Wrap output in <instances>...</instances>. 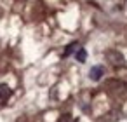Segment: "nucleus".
<instances>
[{"instance_id":"nucleus-1","label":"nucleus","mask_w":127,"mask_h":122,"mask_svg":"<svg viewBox=\"0 0 127 122\" xmlns=\"http://www.w3.org/2000/svg\"><path fill=\"white\" fill-rule=\"evenodd\" d=\"M106 59L113 65V66H124V56L118 52V51H108L106 52Z\"/></svg>"},{"instance_id":"nucleus-6","label":"nucleus","mask_w":127,"mask_h":122,"mask_svg":"<svg viewBox=\"0 0 127 122\" xmlns=\"http://www.w3.org/2000/svg\"><path fill=\"white\" fill-rule=\"evenodd\" d=\"M58 122H70V115H61Z\"/></svg>"},{"instance_id":"nucleus-4","label":"nucleus","mask_w":127,"mask_h":122,"mask_svg":"<svg viewBox=\"0 0 127 122\" xmlns=\"http://www.w3.org/2000/svg\"><path fill=\"white\" fill-rule=\"evenodd\" d=\"M75 58H77V61H80V63H84V61L87 59V52H85V49H82V47H78V49L75 51Z\"/></svg>"},{"instance_id":"nucleus-2","label":"nucleus","mask_w":127,"mask_h":122,"mask_svg":"<svg viewBox=\"0 0 127 122\" xmlns=\"http://www.w3.org/2000/svg\"><path fill=\"white\" fill-rule=\"evenodd\" d=\"M11 96H12V89L7 84H0V105H7Z\"/></svg>"},{"instance_id":"nucleus-3","label":"nucleus","mask_w":127,"mask_h":122,"mask_svg":"<svg viewBox=\"0 0 127 122\" xmlns=\"http://www.w3.org/2000/svg\"><path fill=\"white\" fill-rule=\"evenodd\" d=\"M103 73H104L103 66H94V68H91V72H89V77H91L92 80H99V79L103 77Z\"/></svg>"},{"instance_id":"nucleus-5","label":"nucleus","mask_w":127,"mask_h":122,"mask_svg":"<svg viewBox=\"0 0 127 122\" xmlns=\"http://www.w3.org/2000/svg\"><path fill=\"white\" fill-rule=\"evenodd\" d=\"M78 49V42H71L68 47H66V51L63 52V58H66V56H70V54H73L75 51Z\"/></svg>"}]
</instances>
